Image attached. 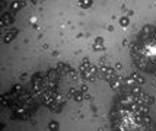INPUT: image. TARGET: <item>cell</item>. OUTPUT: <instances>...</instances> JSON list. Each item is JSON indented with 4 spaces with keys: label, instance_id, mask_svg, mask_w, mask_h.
<instances>
[{
    "label": "cell",
    "instance_id": "obj_23",
    "mask_svg": "<svg viewBox=\"0 0 156 131\" xmlns=\"http://www.w3.org/2000/svg\"><path fill=\"white\" fill-rule=\"evenodd\" d=\"M155 74H156V72H155Z\"/></svg>",
    "mask_w": 156,
    "mask_h": 131
},
{
    "label": "cell",
    "instance_id": "obj_1",
    "mask_svg": "<svg viewBox=\"0 0 156 131\" xmlns=\"http://www.w3.org/2000/svg\"><path fill=\"white\" fill-rule=\"evenodd\" d=\"M99 74H101L102 79H105V80H108V82H111V80H114V79L117 77L115 70H114L113 67H108V66H102V67L99 69Z\"/></svg>",
    "mask_w": 156,
    "mask_h": 131
},
{
    "label": "cell",
    "instance_id": "obj_12",
    "mask_svg": "<svg viewBox=\"0 0 156 131\" xmlns=\"http://www.w3.org/2000/svg\"><path fill=\"white\" fill-rule=\"evenodd\" d=\"M92 64H90V60L89 58H83L82 60V63H80V66H79V72L82 73V72H85L86 69H89Z\"/></svg>",
    "mask_w": 156,
    "mask_h": 131
},
{
    "label": "cell",
    "instance_id": "obj_20",
    "mask_svg": "<svg viewBox=\"0 0 156 131\" xmlns=\"http://www.w3.org/2000/svg\"><path fill=\"white\" fill-rule=\"evenodd\" d=\"M136 64H137V66H139L140 69H147V63H146V61H145L143 58L137 60V61H136Z\"/></svg>",
    "mask_w": 156,
    "mask_h": 131
},
{
    "label": "cell",
    "instance_id": "obj_14",
    "mask_svg": "<svg viewBox=\"0 0 156 131\" xmlns=\"http://www.w3.org/2000/svg\"><path fill=\"white\" fill-rule=\"evenodd\" d=\"M131 77H133V80L136 82V85H143V83H145L143 76H140L139 73H133V74H131Z\"/></svg>",
    "mask_w": 156,
    "mask_h": 131
},
{
    "label": "cell",
    "instance_id": "obj_9",
    "mask_svg": "<svg viewBox=\"0 0 156 131\" xmlns=\"http://www.w3.org/2000/svg\"><path fill=\"white\" fill-rule=\"evenodd\" d=\"M123 85H124V82H123L120 77H115L114 80H111V82H110L111 89H113V90H115V92H120V90L123 89Z\"/></svg>",
    "mask_w": 156,
    "mask_h": 131
},
{
    "label": "cell",
    "instance_id": "obj_6",
    "mask_svg": "<svg viewBox=\"0 0 156 131\" xmlns=\"http://www.w3.org/2000/svg\"><path fill=\"white\" fill-rule=\"evenodd\" d=\"M60 76L61 74H60V72L57 69H50L47 72V80H50V82H58V77Z\"/></svg>",
    "mask_w": 156,
    "mask_h": 131
},
{
    "label": "cell",
    "instance_id": "obj_11",
    "mask_svg": "<svg viewBox=\"0 0 156 131\" xmlns=\"http://www.w3.org/2000/svg\"><path fill=\"white\" fill-rule=\"evenodd\" d=\"M104 48H105V41H104V38H102V37L95 38V41H93V50H95V51H102Z\"/></svg>",
    "mask_w": 156,
    "mask_h": 131
},
{
    "label": "cell",
    "instance_id": "obj_5",
    "mask_svg": "<svg viewBox=\"0 0 156 131\" xmlns=\"http://www.w3.org/2000/svg\"><path fill=\"white\" fill-rule=\"evenodd\" d=\"M13 22H15V18H13V15H12V13L4 12V13L0 16V25H1V26L10 25V23H13Z\"/></svg>",
    "mask_w": 156,
    "mask_h": 131
},
{
    "label": "cell",
    "instance_id": "obj_7",
    "mask_svg": "<svg viewBox=\"0 0 156 131\" xmlns=\"http://www.w3.org/2000/svg\"><path fill=\"white\" fill-rule=\"evenodd\" d=\"M69 96L73 98L76 102H82L83 101V90H78V89H70L69 90Z\"/></svg>",
    "mask_w": 156,
    "mask_h": 131
},
{
    "label": "cell",
    "instance_id": "obj_10",
    "mask_svg": "<svg viewBox=\"0 0 156 131\" xmlns=\"http://www.w3.org/2000/svg\"><path fill=\"white\" fill-rule=\"evenodd\" d=\"M16 35H18V29H13V31H9V32H6L4 35H3V41L6 44H10L15 38H16Z\"/></svg>",
    "mask_w": 156,
    "mask_h": 131
},
{
    "label": "cell",
    "instance_id": "obj_2",
    "mask_svg": "<svg viewBox=\"0 0 156 131\" xmlns=\"http://www.w3.org/2000/svg\"><path fill=\"white\" fill-rule=\"evenodd\" d=\"M39 98H41L42 105H45V106H48V108H50V106L56 102V96H54V95H53L48 89H47V90H44V92L41 93V96H39Z\"/></svg>",
    "mask_w": 156,
    "mask_h": 131
},
{
    "label": "cell",
    "instance_id": "obj_21",
    "mask_svg": "<svg viewBox=\"0 0 156 131\" xmlns=\"http://www.w3.org/2000/svg\"><path fill=\"white\" fill-rule=\"evenodd\" d=\"M56 102H58V103H61V105H64V102H66V99H64V96H61L60 93H57V95H56Z\"/></svg>",
    "mask_w": 156,
    "mask_h": 131
},
{
    "label": "cell",
    "instance_id": "obj_22",
    "mask_svg": "<svg viewBox=\"0 0 156 131\" xmlns=\"http://www.w3.org/2000/svg\"><path fill=\"white\" fill-rule=\"evenodd\" d=\"M12 92H19V93H21V92H22V86H21V85H15V86L12 87Z\"/></svg>",
    "mask_w": 156,
    "mask_h": 131
},
{
    "label": "cell",
    "instance_id": "obj_13",
    "mask_svg": "<svg viewBox=\"0 0 156 131\" xmlns=\"http://www.w3.org/2000/svg\"><path fill=\"white\" fill-rule=\"evenodd\" d=\"M140 101H142L143 103H146V105H152L155 99H153V96H150V95H147V93H143L142 98H140Z\"/></svg>",
    "mask_w": 156,
    "mask_h": 131
},
{
    "label": "cell",
    "instance_id": "obj_16",
    "mask_svg": "<svg viewBox=\"0 0 156 131\" xmlns=\"http://www.w3.org/2000/svg\"><path fill=\"white\" fill-rule=\"evenodd\" d=\"M61 108H63V105H61V103H58V102H54V103L50 106V109H51L53 112H60V111H61Z\"/></svg>",
    "mask_w": 156,
    "mask_h": 131
},
{
    "label": "cell",
    "instance_id": "obj_17",
    "mask_svg": "<svg viewBox=\"0 0 156 131\" xmlns=\"http://www.w3.org/2000/svg\"><path fill=\"white\" fill-rule=\"evenodd\" d=\"M48 128L51 131H57L60 128V124H58L57 121H50V123H48Z\"/></svg>",
    "mask_w": 156,
    "mask_h": 131
},
{
    "label": "cell",
    "instance_id": "obj_18",
    "mask_svg": "<svg viewBox=\"0 0 156 131\" xmlns=\"http://www.w3.org/2000/svg\"><path fill=\"white\" fill-rule=\"evenodd\" d=\"M128 23H130V19H128V16H123V18L120 19V25H121L123 28L128 26Z\"/></svg>",
    "mask_w": 156,
    "mask_h": 131
},
{
    "label": "cell",
    "instance_id": "obj_8",
    "mask_svg": "<svg viewBox=\"0 0 156 131\" xmlns=\"http://www.w3.org/2000/svg\"><path fill=\"white\" fill-rule=\"evenodd\" d=\"M24 6H25V1H24V0H13V1L10 3L9 9H10L12 13H15V12H19Z\"/></svg>",
    "mask_w": 156,
    "mask_h": 131
},
{
    "label": "cell",
    "instance_id": "obj_19",
    "mask_svg": "<svg viewBox=\"0 0 156 131\" xmlns=\"http://www.w3.org/2000/svg\"><path fill=\"white\" fill-rule=\"evenodd\" d=\"M152 31H153V28H152L150 25H146V26L143 28V32H142V34H143V37H147V35L152 34Z\"/></svg>",
    "mask_w": 156,
    "mask_h": 131
},
{
    "label": "cell",
    "instance_id": "obj_4",
    "mask_svg": "<svg viewBox=\"0 0 156 131\" xmlns=\"http://www.w3.org/2000/svg\"><path fill=\"white\" fill-rule=\"evenodd\" d=\"M57 70L60 72V74H61V76H67V74L76 76V74H75V72H73V69H72L70 66L64 64V63H58V64H57Z\"/></svg>",
    "mask_w": 156,
    "mask_h": 131
},
{
    "label": "cell",
    "instance_id": "obj_15",
    "mask_svg": "<svg viewBox=\"0 0 156 131\" xmlns=\"http://www.w3.org/2000/svg\"><path fill=\"white\" fill-rule=\"evenodd\" d=\"M92 3H93V0H79V4L83 9H89L92 6Z\"/></svg>",
    "mask_w": 156,
    "mask_h": 131
},
{
    "label": "cell",
    "instance_id": "obj_3",
    "mask_svg": "<svg viewBox=\"0 0 156 131\" xmlns=\"http://www.w3.org/2000/svg\"><path fill=\"white\" fill-rule=\"evenodd\" d=\"M99 73V70L96 69V67H93V66H90L89 69H86L85 72H82L80 74H82V77H85L86 80H93L95 79V76Z\"/></svg>",
    "mask_w": 156,
    "mask_h": 131
}]
</instances>
